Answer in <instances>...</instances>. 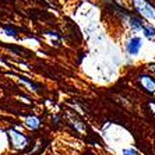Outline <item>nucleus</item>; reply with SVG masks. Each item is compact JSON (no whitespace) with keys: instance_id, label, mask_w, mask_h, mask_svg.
Listing matches in <instances>:
<instances>
[{"instance_id":"1","label":"nucleus","mask_w":155,"mask_h":155,"mask_svg":"<svg viewBox=\"0 0 155 155\" xmlns=\"http://www.w3.org/2000/svg\"><path fill=\"white\" fill-rule=\"evenodd\" d=\"M133 3H134L136 10H137L143 17L150 20V21H154L155 20V8L152 7L148 2H145V0H133Z\"/></svg>"},{"instance_id":"2","label":"nucleus","mask_w":155,"mask_h":155,"mask_svg":"<svg viewBox=\"0 0 155 155\" xmlns=\"http://www.w3.org/2000/svg\"><path fill=\"white\" fill-rule=\"evenodd\" d=\"M141 46H143V41H141V38H138V36H134V38L129 39L126 43V49L130 54H137L138 52H140Z\"/></svg>"},{"instance_id":"3","label":"nucleus","mask_w":155,"mask_h":155,"mask_svg":"<svg viewBox=\"0 0 155 155\" xmlns=\"http://www.w3.org/2000/svg\"><path fill=\"white\" fill-rule=\"evenodd\" d=\"M10 137H11V144L14 145V147H24L27 144V138L22 136L21 133H17L14 130H10Z\"/></svg>"},{"instance_id":"4","label":"nucleus","mask_w":155,"mask_h":155,"mask_svg":"<svg viewBox=\"0 0 155 155\" xmlns=\"http://www.w3.org/2000/svg\"><path fill=\"white\" fill-rule=\"evenodd\" d=\"M140 83L145 91L155 94V80L150 76H140Z\"/></svg>"},{"instance_id":"5","label":"nucleus","mask_w":155,"mask_h":155,"mask_svg":"<svg viewBox=\"0 0 155 155\" xmlns=\"http://www.w3.org/2000/svg\"><path fill=\"white\" fill-rule=\"evenodd\" d=\"M25 123H27V126H28L29 129H32V130H34V129H38V127H39V124H41L39 119H38V117H35V116L27 117Z\"/></svg>"},{"instance_id":"6","label":"nucleus","mask_w":155,"mask_h":155,"mask_svg":"<svg viewBox=\"0 0 155 155\" xmlns=\"http://www.w3.org/2000/svg\"><path fill=\"white\" fill-rule=\"evenodd\" d=\"M130 27H131V29H134V31H138V29H143L144 24H143V21H140L138 18L131 17L130 18Z\"/></svg>"},{"instance_id":"7","label":"nucleus","mask_w":155,"mask_h":155,"mask_svg":"<svg viewBox=\"0 0 155 155\" xmlns=\"http://www.w3.org/2000/svg\"><path fill=\"white\" fill-rule=\"evenodd\" d=\"M143 32L147 38H154L155 36V28L152 25H144L143 27Z\"/></svg>"},{"instance_id":"8","label":"nucleus","mask_w":155,"mask_h":155,"mask_svg":"<svg viewBox=\"0 0 155 155\" xmlns=\"http://www.w3.org/2000/svg\"><path fill=\"white\" fill-rule=\"evenodd\" d=\"M123 155H137V152L134 151V150H131V148H129V150L123 151Z\"/></svg>"},{"instance_id":"9","label":"nucleus","mask_w":155,"mask_h":155,"mask_svg":"<svg viewBox=\"0 0 155 155\" xmlns=\"http://www.w3.org/2000/svg\"><path fill=\"white\" fill-rule=\"evenodd\" d=\"M4 31H6V34H7V35L15 36V31H14V29H11V28H8V27H6V28H4Z\"/></svg>"},{"instance_id":"10","label":"nucleus","mask_w":155,"mask_h":155,"mask_svg":"<svg viewBox=\"0 0 155 155\" xmlns=\"http://www.w3.org/2000/svg\"><path fill=\"white\" fill-rule=\"evenodd\" d=\"M150 69H151V71H155V64H151L150 66Z\"/></svg>"}]
</instances>
